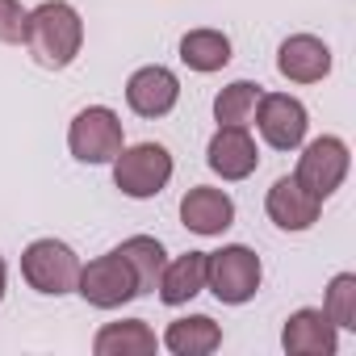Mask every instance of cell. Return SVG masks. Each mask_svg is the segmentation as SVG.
<instances>
[{"mask_svg":"<svg viewBox=\"0 0 356 356\" xmlns=\"http://www.w3.org/2000/svg\"><path fill=\"white\" fill-rule=\"evenodd\" d=\"M168 181H172V155L163 143H134V147H122L113 159V185L134 202L163 193Z\"/></svg>","mask_w":356,"mask_h":356,"instance_id":"obj_3","label":"cell"},{"mask_svg":"<svg viewBox=\"0 0 356 356\" xmlns=\"http://www.w3.org/2000/svg\"><path fill=\"white\" fill-rule=\"evenodd\" d=\"M181 222L193 235H222L235 222V202L227 189H210V185H193L181 197Z\"/></svg>","mask_w":356,"mask_h":356,"instance_id":"obj_14","label":"cell"},{"mask_svg":"<svg viewBox=\"0 0 356 356\" xmlns=\"http://www.w3.org/2000/svg\"><path fill=\"white\" fill-rule=\"evenodd\" d=\"M26 38V9L22 0H0V42H22Z\"/></svg>","mask_w":356,"mask_h":356,"instance_id":"obj_22","label":"cell"},{"mask_svg":"<svg viewBox=\"0 0 356 356\" xmlns=\"http://www.w3.org/2000/svg\"><path fill=\"white\" fill-rule=\"evenodd\" d=\"M159 348L155 331L143 318H122V323H105L92 339L97 356H151Z\"/></svg>","mask_w":356,"mask_h":356,"instance_id":"obj_17","label":"cell"},{"mask_svg":"<svg viewBox=\"0 0 356 356\" xmlns=\"http://www.w3.org/2000/svg\"><path fill=\"white\" fill-rule=\"evenodd\" d=\"M264 210L281 231H310L323 214V202L314 193H306L293 176H281V181H273V189L264 197Z\"/></svg>","mask_w":356,"mask_h":356,"instance_id":"obj_12","label":"cell"},{"mask_svg":"<svg viewBox=\"0 0 356 356\" xmlns=\"http://www.w3.org/2000/svg\"><path fill=\"white\" fill-rule=\"evenodd\" d=\"M323 314H327L335 327L356 331V273H339V277H331V285H327V302H323Z\"/></svg>","mask_w":356,"mask_h":356,"instance_id":"obj_21","label":"cell"},{"mask_svg":"<svg viewBox=\"0 0 356 356\" xmlns=\"http://www.w3.org/2000/svg\"><path fill=\"white\" fill-rule=\"evenodd\" d=\"M76 293L88 306H97V310H118V306H126V302L138 298V281H134V268L126 264V256L113 248V252L80 264Z\"/></svg>","mask_w":356,"mask_h":356,"instance_id":"obj_5","label":"cell"},{"mask_svg":"<svg viewBox=\"0 0 356 356\" xmlns=\"http://www.w3.org/2000/svg\"><path fill=\"white\" fill-rule=\"evenodd\" d=\"M256 101H260V84H252V80L227 84V88L214 97V118H218V126H248L252 113H256Z\"/></svg>","mask_w":356,"mask_h":356,"instance_id":"obj_20","label":"cell"},{"mask_svg":"<svg viewBox=\"0 0 356 356\" xmlns=\"http://www.w3.org/2000/svg\"><path fill=\"white\" fill-rule=\"evenodd\" d=\"M206 163L222 181H248L260 168V151H256V138L248 134V126H218L206 147Z\"/></svg>","mask_w":356,"mask_h":356,"instance_id":"obj_9","label":"cell"},{"mask_svg":"<svg viewBox=\"0 0 356 356\" xmlns=\"http://www.w3.org/2000/svg\"><path fill=\"white\" fill-rule=\"evenodd\" d=\"M277 72L289 84H318L331 72V47L314 34H293L277 51Z\"/></svg>","mask_w":356,"mask_h":356,"instance_id":"obj_13","label":"cell"},{"mask_svg":"<svg viewBox=\"0 0 356 356\" xmlns=\"http://www.w3.org/2000/svg\"><path fill=\"white\" fill-rule=\"evenodd\" d=\"M348 163H352L348 143H343V138H335V134H323V138H314V143H306V147H302L293 181H298L306 193H314L318 202H327V197L343 185Z\"/></svg>","mask_w":356,"mask_h":356,"instance_id":"obj_7","label":"cell"},{"mask_svg":"<svg viewBox=\"0 0 356 356\" xmlns=\"http://www.w3.org/2000/svg\"><path fill=\"white\" fill-rule=\"evenodd\" d=\"M67 147L80 163H113L118 151L126 147L122 134V118L109 105H88L72 118L67 126Z\"/></svg>","mask_w":356,"mask_h":356,"instance_id":"obj_6","label":"cell"},{"mask_svg":"<svg viewBox=\"0 0 356 356\" xmlns=\"http://www.w3.org/2000/svg\"><path fill=\"white\" fill-rule=\"evenodd\" d=\"M5 277L9 273H5V256H0V302H5Z\"/></svg>","mask_w":356,"mask_h":356,"instance_id":"obj_23","label":"cell"},{"mask_svg":"<svg viewBox=\"0 0 356 356\" xmlns=\"http://www.w3.org/2000/svg\"><path fill=\"white\" fill-rule=\"evenodd\" d=\"M256 130L260 138L273 147V151H298L302 138H306V126H310V113L298 97L289 92H260L256 101Z\"/></svg>","mask_w":356,"mask_h":356,"instance_id":"obj_8","label":"cell"},{"mask_svg":"<svg viewBox=\"0 0 356 356\" xmlns=\"http://www.w3.org/2000/svg\"><path fill=\"white\" fill-rule=\"evenodd\" d=\"M176 101H181V80H176L168 67H159V63L138 67L126 80V105L138 118H163V113L176 109Z\"/></svg>","mask_w":356,"mask_h":356,"instance_id":"obj_10","label":"cell"},{"mask_svg":"<svg viewBox=\"0 0 356 356\" xmlns=\"http://www.w3.org/2000/svg\"><path fill=\"white\" fill-rule=\"evenodd\" d=\"M163 348L176 356H210L222 348V327L210 314H189V318H176L163 331Z\"/></svg>","mask_w":356,"mask_h":356,"instance_id":"obj_16","label":"cell"},{"mask_svg":"<svg viewBox=\"0 0 356 356\" xmlns=\"http://www.w3.org/2000/svg\"><path fill=\"white\" fill-rule=\"evenodd\" d=\"M281 343H285L289 356H331L335 343H339V335H335V323H331L323 310L302 306V310H293V314L285 318Z\"/></svg>","mask_w":356,"mask_h":356,"instance_id":"obj_11","label":"cell"},{"mask_svg":"<svg viewBox=\"0 0 356 356\" xmlns=\"http://www.w3.org/2000/svg\"><path fill=\"white\" fill-rule=\"evenodd\" d=\"M22 277L30 289L47 293V298H63V293H76V281H80V256L59 243V239H34L26 252H22Z\"/></svg>","mask_w":356,"mask_h":356,"instance_id":"obj_4","label":"cell"},{"mask_svg":"<svg viewBox=\"0 0 356 356\" xmlns=\"http://www.w3.org/2000/svg\"><path fill=\"white\" fill-rule=\"evenodd\" d=\"M181 63L189 72H202V76L222 72L231 63V38L222 30H189L181 38Z\"/></svg>","mask_w":356,"mask_h":356,"instance_id":"obj_18","label":"cell"},{"mask_svg":"<svg viewBox=\"0 0 356 356\" xmlns=\"http://www.w3.org/2000/svg\"><path fill=\"white\" fill-rule=\"evenodd\" d=\"M206 260H210V252H185V256L168 260L163 273H159V285H155L159 302H168V306L193 302L206 289Z\"/></svg>","mask_w":356,"mask_h":356,"instance_id":"obj_15","label":"cell"},{"mask_svg":"<svg viewBox=\"0 0 356 356\" xmlns=\"http://www.w3.org/2000/svg\"><path fill=\"white\" fill-rule=\"evenodd\" d=\"M260 277H264L260 256H256L252 248H243V243H231V248H222V252H210V260H206V289H210L222 306H243V302H252L256 289H260Z\"/></svg>","mask_w":356,"mask_h":356,"instance_id":"obj_2","label":"cell"},{"mask_svg":"<svg viewBox=\"0 0 356 356\" xmlns=\"http://www.w3.org/2000/svg\"><path fill=\"white\" fill-rule=\"evenodd\" d=\"M34 55V63L63 72L76 63L80 47H84V22L67 0H42L38 9L26 13V38H22Z\"/></svg>","mask_w":356,"mask_h":356,"instance_id":"obj_1","label":"cell"},{"mask_svg":"<svg viewBox=\"0 0 356 356\" xmlns=\"http://www.w3.org/2000/svg\"><path fill=\"white\" fill-rule=\"evenodd\" d=\"M118 252H122V256H126V264L134 268L138 298H143V293H155V285H159V273H163V264H168V252H163V243H159L155 235H130V239H126Z\"/></svg>","mask_w":356,"mask_h":356,"instance_id":"obj_19","label":"cell"}]
</instances>
